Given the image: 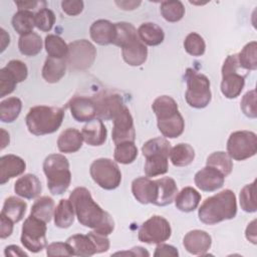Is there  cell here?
Here are the masks:
<instances>
[{"label": "cell", "instance_id": "obj_1", "mask_svg": "<svg viewBox=\"0 0 257 257\" xmlns=\"http://www.w3.org/2000/svg\"><path fill=\"white\" fill-rule=\"evenodd\" d=\"M78 222L101 235H109L114 229V222L106 211L94 202L90 192L84 187L75 188L69 195Z\"/></svg>", "mask_w": 257, "mask_h": 257}, {"label": "cell", "instance_id": "obj_2", "mask_svg": "<svg viewBox=\"0 0 257 257\" xmlns=\"http://www.w3.org/2000/svg\"><path fill=\"white\" fill-rule=\"evenodd\" d=\"M237 214L236 196L226 189L207 198L198 210L199 220L206 225H215L235 218Z\"/></svg>", "mask_w": 257, "mask_h": 257}, {"label": "cell", "instance_id": "obj_3", "mask_svg": "<svg viewBox=\"0 0 257 257\" xmlns=\"http://www.w3.org/2000/svg\"><path fill=\"white\" fill-rule=\"evenodd\" d=\"M64 111L57 106L36 105L29 109L25 122L30 134L44 136L55 133L61 125Z\"/></svg>", "mask_w": 257, "mask_h": 257}, {"label": "cell", "instance_id": "obj_4", "mask_svg": "<svg viewBox=\"0 0 257 257\" xmlns=\"http://www.w3.org/2000/svg\"><path fill=\"white\" fill-rule=\"evenodd\" d=\"M47 187L52 195H61L70 186L71 173L68 160L61 154H51L43 162Z\"/></svg>", "mask_w": 257, "mask_h": 257}, {"label": "cell", "instance_id": "obj_5", "mask_svg": "<svg viewBox=\"0 0 257 257\" xmlns=\"http://www.w3.org/2000/svg\"><path fill=\"white\" fill-rule=\"evenodd\" d=\"M187 90L185 98L187 103L194 108L206 107L212 98L209 78L193 69H188L186 74Z\"/></svg>", "mask_w": 257, "mask_h": 257}, {"label": "cell", "instance_id": "obj_6", "mask_svg": "<svg viewBox=\"0 0 257 257\" xmlns=\"http://www.w3.org/2000/svg\"><path fill=\"white\" fill-rule=\"evenodd\" d=\"M90 177L100 188L114 190L121 182V173L117 164L107 158L94 160L89 168Z\"/></svg>", "mask_w": 257, "mask_h": 257}, {"label": "cell", "instance_id": "obj_7", "mask_svg": "<svg viewBox=\"0 0 257 257\" xmlns=\"http://www.w3.org/2000/svg\"><path fill=\"white\" fill-rule=\"evenodd\" d=\"M46 223L42 220L29 215L21 229V243L32 253H38L47 245Z\"/></svg>", "mask_w": 257, "mask_h": 257}, {"label": "cell", "instance_id": "obj_8", "mask_svg": "<svg viewBox=\"0 0 257 257\" xmlns=\"http://www.w3.org/2000/svg\"><path fill=\"white\" fill-rule=\"evenodd\" d=\"M257 153V136L251 131H236L227 141V154L235 161H244Z\"/></svg>", "mask_w": 257, "mask_h": 257}, {"label": "cell", "instance_id": "obj_9", "mask_svg": "<svg viewBox=\"0 0 257 257\" xmlns=\"http://www.w3.org/2000/svg\"><path fill=\"white\" fill-rule=\"evenodd\" d=\"M96 57L94 45L86 39H79L68 44L66 62L70 69L85 70L89 68Z\"/></svg>", "mask_w": 257, "mask_h": 257}, {"label": "cell", "instance_id": "obj_10", "mask_svg": "<svg viewBox=\"0 0 257 257\" xmlns=\"http://www.w3.org/2000/svg\"><path fill=\"white\" fill-rule=\"evenodd\" d=\"M172 235L169 221L159 215L152 216L139 229V240L147 244H160L167 241Z\"/></svg>", "mask_w": 257, "mask_h": 257}, {"label": "cell", "instance_id": "obj_11", "mask_svg": "<svg viewBox=\"0 0 257 257\" xmlns=\"http://www.w3.org/2000/svg\"><path fill=\"white\" fill-rule=\"evenodd\" d=\"M113 126L111 132V139L114 145L125 142H135L136 130L134 119L126 105L114 116Z\"/></svg>", "mask_w": 257, "mask_h": 257}, {"label": "cell", "instance_id": "obj_12", "mask_svg": "<svg viewBox=\"0 0 257 257\" xmlns=\"http://www.w3.org/2000/svg\"><path fill=\"white\" fill-rule=\"evenodd\" d=\"M93 99L96 105V117L103 120L113 119L125 106L121 95L118 93L101 92L95 95Z\"/></svg>", "mask_w": 257, "mask_h": 257}, {"label": "cell", "instance_id": "obj_13", "mask_svg": "<svg viewBox=\"0 0 257 257\" xmlns=\"http://www.w3.org/2000/svg\"><path fill=\"white\" fill-rule=\"evenodd\" d=\"M238 68L235 64L222 66L221 92L230 99L239 96L245 85V75L240 74Z\"/></svg>", "mask_w": 257, "mask_h": 257}, {"label": "cell", "instance_id": "obj_14", "mask_svg": "<svg viewBox=\"0 0 257 257\" xmlns=\"http://www.w3.org/2000/svg\"><path fill=\"white\" fill-rule=\"evenodd\" d=\"M67 106L76 121L87 122L96 117V105L93 97L75 95L69 100Z\"/></svg>", "mask_w": 257, "mask_h": 257}, {"label": "cell", "instance_id": "obj_15", "mask_svg": "<svg viewBox=\"0 0 257 257\" xmlns=\"http://www.w3.org/2000/svg\"><path fill=\"white\" fill-rule=\"evenodd\" d=\"M212 238L204 230H192L188 232L183 238V246L193 255H206L211 248Z\"/></svg>", "mask_w": 257, "mask_h": 257}, {"label": "cell", "instance_id": "obj_16", "mask_svg": "<svg viewBox=\"0 0 257 257\" xmlns=\"http://www.w3.org/2000/svg\"><path fill=\"white\" fill-rule=\"evenodd\" d=\"M194 182L201 191L214 192L223 187L225 177L216 169L206 166L196 173Z\"/></svg>", "mask_w": 257, "mask_h": 257}, {"label": "cell", "instance_id": "obj_17", "mask_svg": "<svg viewBox=\"0 0 257 257\" xmlns=\"http://www.w3.org/2000/svg\"><path fill=\"white\" fill-rule=\"evenodd\" d=\"M26 170L23 159L16 155H4L0 158V184H6L10 179L20 176Z\"/></svg>", "mask_w": 257, "mask_h": 257}, {"label": "cell", "instance_id": "obj_18", "mask_svg": "<svg viewBox=\"0 0 257 257\" xmlns=\"http://www.w3.org/2000/svg\"><path fill=\"white\" fill-rule=\"evenodd\" d=\"M156 196L154 205L164 207L172 204L178 194V187L175 180L171 177H163L155 180Z\"/></svg>", "mask_w": 257, "mask_h": 257}, {"label": "cell", "instance_id": "obj_19", "mask_svg": "<svg viewBox=\"0 0 257 257\" xmlns=\"http://www.w3.org/2000/svg\"><path fill=\"white\" fill-rule=\"evenodd\" d=\"M122 59L131 66H140L147 60L148 48L139 35L121 47Z\"/></svg>", "mask_w": 257, "mask_h": 257}, {"label": "cell", "instance_id": "obj_20", "mask_svg": "<svg viewBox=\"0 0 257 257\" xmlns=\"http://www.w3.org/2000/svg\"><path fill=\"white\" fill-rule=\"evenodd\" d=\"M81 135L83 138V141L91 147H98L102 146L107 137V131L102 122L101 119L95 117L91 119L90 121H87L82 130Z\"/></svg>", "mask_w": 257, "mask_h": 257}, {"label": "cell", "instance_id": "obj_21", "mask_svg": "<svg viewBox=\"0 0 257 257\" xmlns=\"http://www.w3.org/2000/svg\"><path fill=\"white\" fill-rule=\"evenodd\" d=\"M42 191L41 182L37 176L33 174H25L16 180L14 184V192L16 195L32 200L37 198Z\"/></svg>", "mask_w": 257, "mask_h": 257}, {"label": "cell", "instance_id": "obj_22", "mask_svg": "<svg viewBox=\"0 0 257 257\" xmlns=\"http://www.w3.org/2000/svg\"><path fill=\"white\" fill-rule=\"evenodd\" d=\"M89 34L91 39L99 45L113 44L115 39L114 23L105 19H98L91 24Z\"/></svg>", "mask_w": 257, "mask_h": 257}, {"label": "cell", "instance_id": "obj_23", "mask_svg": "<svg viewBox=\"0 0 257 257\" xmlns=\"http://www.w3.org/2000/svg\"><path fill=\"white\" fill-rule=\"evenodd\" d=\"M132 193L141 204H153L156 196V183L149 177H139L132 183Z\"/></svg>", "mask_w": 257, "mask_h": 257}, {"label": "cell", "instance_id": "obj_24", "mask_svg": "<svg viewBox=\"0 0 257 257\" xmlns=\"http://www.w3.org/2000/svg\"><path fill=\"white\" fill-rule=\"evenodd\" d=\"M157 125L161 134L169 139H176L180 137L185 128V120L180 111L164 118H157Z\"/></svg>", "mask_w": 257, "mask_h": 257}, {"label": "cell", "instance_id": "obj_25", "mask_svg": "<svg viewBox=\"0 0 257 257\" xmlns=\"http://www.w3.org/2000/svg\"><path fill=\"white\" fill-rule=\"evenodd\" d=\"M66 243L70 246L71 251L75 256L88 257L97 253L95 243L89 233H87L86 235L84 234L72 235L66 240Z\"/></svg>", "mask_w": 257, "mask_h": 257}, {"label": "cell", "instance_id": "obj_26", "mask_svg": "<svg viewBox=\"0 0 257 257\" xmlns=\"http://www.w3.org/2000/svg\"><path fill=\"white\" fill-rule=\"evenodd\" d=\"M83 138L81 133L73 127L64 130L57 139V148L61 153L72 154L80 150Z\"/></svg>", "mask_w": 257, "mask_h": 257}, {"label": "cell", "instance_id": "obj_27", "mask_svg": "<svg viewBox=\"0 0 257 257\" xmlns=\"http://www.w3.org/2000/svg\"><path fill=\"white\" fill-rule=\"evenodd\" d=\"M66 67V58H53L48 56L42 67V77L48 83H56L64 76Z\"/></svg>", "mask_w": 257, "mask_h": 257}, {"label": "cell", "instance_id": "obj_28", "mask_svg": "<svg viewBox=\"0 0 257 257\" xmlns=\"http://www.w3.org/2000/svg\"><path fill=\"white\" fill-rule=\"evenodd\" d=\"M174 201L176 208L181 212H193L201 202V194L193 187H185L177 194Z\"/></svg>", "mask_w": 257, "mask_h": 257}, {"label": "cell", "instance_id": "obj_29", "mask_svg": "<svg viewBox=\"0 0 257 257\" xmlns=\"http://www.w3.org/2000/svg\"><path fill=\"white\" fill-rule=\"evenodd\" d=\"M138 35L145 45L157 46L165 39V33L161 26L154 22H145L138 28Z\"/></svg>", "mask_w": 257, "mask_h": 257}, {"label": "cell", "instance_id": "obj_30", "mask_svg": "<svg viewBox=\"0 0 257 257\" xmlns=\"http://www.w3.org/2000/svg\"><path fill=\"white\" fill-rule=\"evenodd\" d=\"M74 209L69 199H61L54 210V224L56 227L66 229L74 221Z\"/></svg>", "mask_w": 257, "mask_h": 257}, {"label": "cell", "instance_id": "obj_31", "mask_svg": "<svg viewBox=\"0 0 257 257\" xmlns=\"http://www.w3.org/2000/svg\"><path fill=\"white\" fill-rule=\"evenodd\" d=\"M26 209L27 204L25 201L14 196H10L4 201L1 214L9 218L13 223H18L23 219Z\"/></svg>", "mask_w": 257, "mask_h": 257}, {"label": "cell", "instance_id": "obj_32", "mask_svg": "<svg viewBox=\"0 0 257 257\" xmlns=\"http://www.w3.org/2000/svg\"><path fill=\"white\" fill-rule=\"evenodd\" d=\"M169 157L175 167H186L193 163L195 151L191 145L180 143L171 149Z\"/></svg>", "mask_w": 257, "mask_h": 257}, {"label": "cell", "instance_id": "obj_33", "mask_svg": "<svg viewBox=\"0 0 257 257\" xmlns=\"http://www.w3.org/2000/svg\"><path fill=\"white\" fill-rule=\"evenodd\" d=\"M169 170L168 156L163 154H155L146 157L144 172L147 177H157L164 175Z\"/></svg>", "mask_w": 257, "mask_h": 257}, {"label": "cell", "instance_id": "obj_34", "mask_svg": "<svg viewBox=\"0 0 257 257\" xmlns=\"http://www.w3.org/2000/svg\"><path fill=\"white\" fill-rule=\"evenodd\" d=\"M54 201L51 197L42 196L34 202L31 207L30 215L42 220L45 223H49L54 215Z\"/></svg>", "mask_w": 257, "mask_h": 257}, {"label": "cell", "instance_id": "obj_35", "mask_svg": "<svg viewBox=\"0 0 257 257\" xmlns=\"http://www.w3.org/2000/svg\"><path fill=\"white\" fill-rule=\"evenodd\" d=\"M18 49L22 55L35 56L42 49V39L39 34L30 32L21 35L18 40Z\"/></svg>", "mask_w": 257, "mask_h": 257}, {"label": "cell", "instance_id": "obj_36", "mask_svg": "<svg viewBox=\"0 0 257 257\" xmlns=\"http://www.w3.org/2000/svg\"><path fill=\"white\" fill-rule=\"evenodd\" d=\"M14 30L21 35L33 32L35 27V14L28 10H18L12 17Z\"/></svg>", "mask_w": 257, "mask_h": 257}, {"label": "cell", "instance_id": "obj_37", "mask_svg": "<svg viewBox=\"0 0 257 257\" xmlns=\"http://www.w3.org/2000/svg\"><path fill=\"white\" fill-rule=\"evenodd\" d=\"M22 101L16 96L8 97L0 102V120L2 122H13L19 116Z\"/></svg>", "mask_w": 257, "mask_h": 257}, {"label": "cell", "instance_id": "obj_38", "mask_svg": "<svg viewBox=\"0 0 257 257\" xmlns=\"http://www.w3.org/2000/svg\"><path fill=\"white\" fill-rule=\"evenodd\" d=\"M206 166L212 167L219 171L225 178L229 176L233 170V162L231 157L225 152H214L206 161Z\"/></svg>", "mask_w": 257, "mask_h": 257}, {"label": "cell", "instance_id": "obj_39", "mask_svg": "<svg viewBox=\"0 0 257 257\" xmlns=\"http://www.w3.org/2000/svg\"><path fill=\"white\" fill-rule=\"evenodd\" d=\"M45 50L49 57L66 58L68 53V45L58 35L48 34L44 40Z\"/></svg>", "mask_w": 257, "mask_h": 257}, {"label": "cell", "instance_id": "obj_40", "mask_svg": "<svg viewBox=\"0 0 257 257\" xmlns=\"http://www.w3.org/2000/svg\"><path fill=\"white\" fill-rule=\"evenodd\" d=\"M240 68L246 70L257 69V42L251 41L247 43L237 54Z\"/></svg>", "mask_w": 257, "mask_h": 257}, {"label": "cell", "instance_id": "obj_41", "mask_svg": "<svg viewBox=\"0 0 257 257\" xmlns=\"http://www.w3.org/2000/svg\"><path fill=\"white\" fill-rule=\"evenodd\" d=\"M138 157V148L134 142H125L115 145L113 159L122 165L132 164Z\"/></svg>", "mask_w": 257, "mask_h": 257}, {"label": "cell", "instance_id": "obj_42", "mask_svg": "<svg viewBox=\"0 0 257 257\" xmlns=\"http://www.w3.org/2000/svg\"><path fill=\"white\" fill-rule=\"evenodd\" d=\"M152 109L155 112L157 118L165 117L179 111L178 103L173 97L169 95H161L157 97L152 104Z\"/></svg>", "mask_w": 257, "mask_h": 257}, {"label": "cell", "instance_id": "obj_43", "mask_svg": "<svg viewBox=\"0 0 257 257\" xmlns=\"http://www.w3.org/2000/svg\"><path fill=\"white\" fill-rule=\"evenodd\" d=\"M163 18L168 22H178L185 15V7L181 1H164L160 7Z\"/></svg>", "mask_w": 257, "mask_h": 257}, {"label": "cell", "instance_id": "obj_44", "mask_svg": "<svg viewBox=\"0 0 257 257\" xmlns=\"http://www.w3.org/2000/svg\"><path fill=\"white\" fill-rule=\"evenodd\" d=\"M171 149L172 147L170 142L165 138L159 137L146 142L142 147V153L145 158L155 154H163L169 157Z\"/></svg>", "mask_w": 257, "mask_h": 257}, {"label": "cell", "instance_id": "obj_45", "mask_svg": "<svg viewBox=\"0 0 257 257\" xmlns=\"http://www.w3.org/2000/svg\"><path fill=\"white\" fill-rule=\"evenodd\" d=\"M240 206L247 213H254L257 210L256 206V181L245 185L240 191Z\"/></svg>", "mask_w": 257, "mask_h": 257}, {"label": "cell", "instance_id": "obj_46", "mask_svg": "<svg viewBox=\"0 0 257 257\" xmlns=\"http://www.w3.org/2000/svg\"><path fill=\"white\" fill-rule=\"evenodd\" d=\"M115 26V39L113 44L122 47L128 41L134 39L138 36V31L132 23L128 22H116L114 23Z\"/></svg>", "mask_w": 257, "mask_h": 257}, {"label": "cell", "instance_id": "obj_47", "mask_svg": "<svg viewBox=\"0 0 257 257\" xmlns=\"http://www.w3.org/2000/svg\"><path fill=\"white\" fill-rule=\"evenodd\" d=\"M184 48L192 56H201L205 53L206 43L200 34L191 32L184 40Z\"/></svg>", "mask_w": 257, "mask_h": 257}, {"label": "cell", "instance_id": "obj_48", "mask_svg": "<svg viewBox=\"0 0 257 257\" xmlns=\"http://www.w3.org/2000/svg\"><path fill=\"white\" fill-rule=\"evenodd\" d=\"M55 23V15L52 10L48 8H41L35 13V26L43 31L48 32L51 30Z\"/></svg>", "mask_w": 257, "mask_h": 257}, {"label": "cell", "instance_id": "obj_49", "mask_svg": "<svg viewBox=\"0 0 257 257\" xmlns=\"http://www.w3.org/2000/svg\"><path fill=\"white\" fill-rule=\"evenodd\" d=\"M241 109L243 113L250 118L257 117V109H256V91L255 89H251L247 91L242 99H241Z\"/></svg>", "mask_w": 257, "mask_h": 257}, {"label": "cell", "instance_id": "obj_50", "mask_svg": "<svg viewBox=\"0 0 257 257\" xmlns=\"http://www.w3.org/2000/svg\"><path fill=\"white\" fill-rule=\"evenodd\" d=\"M16 79L5 68L0 69V97H4L14 91L17 85Z\"/></svg>", "mask_w": 257, "mask_h": 257}, {"label": "cell", "instance_id": "obj_51", "mask_svg": "<svg viewBox=\"0 0 257 257\" xmlns=\"http://www.w3.org/2000/svg\"><path fill=\"white\" fill-rule=\"evenodd\" d=\"M4 67L13 75L18 83L24 81L27 78L28 68L26 64L21 60L12 59Z\"/></svg>", "mask_w": 257, "mask_h": 257}, {"label": "cell", "instance_id": "obj_52", "mask_svg": "<svg viewBox=\"0 0 257 257\" xmlns=\"http://www.w3.org/2000/svg\"><path fill=\"white\" fill-rule=\"evenodd\" d=\"M46 255L49 257L72 256L73 253L66 242H53L46 247Z\"/></svg>", "mask_w": 257, "mask_h": 257}, {"label": "cell", "instance_id": "obj_53", "mask_svg": "<svg viewBox=\"0 0 257 257\" xmlns=\"http://www.w3.org/2000/svg\"><path fill=\"white\" fill-rule=\"evenodd\" d=\"M84 4L81 0H64L61 2V8L69 16H76L83 10Z\"/></svg>", "mask_w": 257, "mask_h": 257}, {"label": "cell", "instance_id": "obj_54", "mask_svg": "<svg viewBox=\"0 0 257 257\" xmlns=\"http://www.w3.org/2000/svg\"><path fill=\"white\" fill-rule=\"evenodd\" d=\"M154 256H156V257H161V256H174V257H178L179 256V251L177 250L176 247H174L172 245L160 243L156 247Z\"/></svg>", "mask_w": 257, "mask_h": 257}, {"label": "cell", "instance_id": "obj_55", "mask_svg": "<svg viewBox=\"0 0 257 257\" xmlns=\"http://www.w3.org/2000/svg\"><path fill=\"white\" fill-rule=\"evenodd\" d=\"M0 238L5 239L9 237L13 232V222L3 214H0Z\"/></svg>", "mask_w": 257, "mask_h": 257}, {"label": "cell", "instance_id": "obj_56", "mask_svg": "<svg viewBox=\"0 0 257 257\" xmlns=\"http://www.w3.org/2000/svg\"><path fill=\"white\" fill-rule=\"evenodd\" d=\"M245 237L248 241L253 243L254 245L257 243V234H256V220H253L251 223L248 224L246 231H245Z\"/></svg>", "mask_w": 257, "mask_h": 257}, {"label": "cell", "instance_id": "obj_57", "mask_svg": "<svg viewBox=\"0 0 257 257\" xmlns=\"http://www.w3.org/2000/svg\"><path fill=\"white\" fill-rule=\"evenodd\" d=\"M4 255L5 256H21V257H27V253L24 252L19 246L17 245H9L6 246L4 249Z\"/></svg>", "mask_w": 257, "mask_h": 257}, {"label": "cell", "instance_id": "obj_58", "mask_svg": "<svg viewBox=\"0 0 257 257\" xmlns=\"http://www.w3.org/2000/svg\"><path fill=\"white\" fill-rule=\"evenodd\" d=\"M114 255H133V256H149L150 253L143 247L137 246L132 248L130 251H125V252H118L115 253Z\"/></svg>", "mask_w": 257, "mask_h": 257}, {"label": "cell", "instance_id": "obj_59", "mask_svg": "<svg viewBox=\"0 0 257 257\" xmlns=\"http://www.w3.org/2000/svg\"><path fill=\"white\" fill-rule=\"evenodd\" d=\"M41 2L39 1H34V0H30V1H15V5L18 7V10H28L30 11V9H34L37 7V5H39Z\"/></svg>", "mask_w": 257, "mask_h": 257}, {"label": "cell", "instance_id": "obj_60", "mask_svg": "<svg viewBox=\"0 0 257 257\" xmlns=\"http://www.w3.org/2000/svg\"><path fill=\"white\" fill-rule=\"evenodd\" d=\"M115 4L123 10H134L141 5V1H115Z\"/></svg>", "mask_w": 257, "mask_h": 257}, {"label": "cell", "instance_id": "obj_61", "mask_svg": "<svg viewBox=\"0 0 257 257\" xmlns=\"http://www.w3.org/2000/svg\"><path fill=\"white\" fill-rule=\"evenodd\" d=\"M0 33H1V36H0V44H1V52H3L6 47L9 45L10 43V36L9 34L5 31L4 28H0Z\"/></svg>", "mask_w": 257, "mask_h": 257}, {"label": "cell", "instance_id": "obj_62", "mask_svg": "<svg viewBox=\"0 0 257 257\" xmlns=\"http://www.w3.org/2000/svg\"><path fill=\"white\" fill-rule=\"evenodd\" d=\"M0 132H1V150H4L9 145L10 137H9V134L4 128L1 127Z\"/></svg>", "mask_w": 257, "mask_h": 257}]
</instances>
